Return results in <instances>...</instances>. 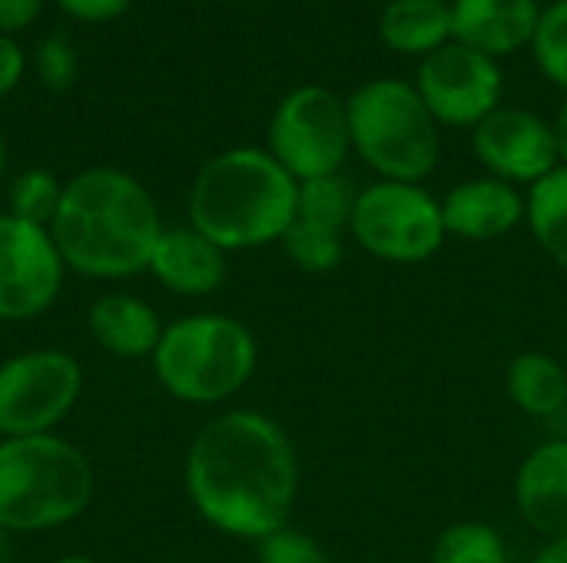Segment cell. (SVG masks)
I'll return each mask as SVG.
<instances>
[{"instance_id": "cell-1", "label": "cell", "mask_w": 567, "mask_h": 563, "mask_svg": "<svg viewBox=\"0 0 567 563\" xmlns=\"http://www.w3.org/2000/svg\"><path fill=\"white\" fill-rule=\"evenodd\" d=\"M183 484L209 528L259 544L292 518L299 455L279 421L233 408L209 418L189 441Z\"/></svg>"}, {"instance_id": "cell-2", "label": "cell", "mask_w": 567, "mask_h": 563, "mask_svg": "<svg viewBox=\"0 0 567 563\" xmlns=\"http://www.w3.org/2000/svg\"><path fill=\"white\" fill-rule=\"evenodd\" d=\"M163 229L150 189L113 166H93L63 183L50 222L66 272L96 282H120L146 272Z\"/></svg>"}, {"instance_id": "cell-3", "label": "cell", "mask_w": 567, "mask_h": 563, "mask_svg": "<svg viewBox=\"0 0 567 563\" xmlns=\"http://www.w3.org/2000/svg\"><path fill=\"white\" fill-rule=\"evenodd\" d=\"M299 183L266 149H226L213 156L189 189V226L223 252L279 242L296 219Z\"/></svg>"}, {"instance_id": "cell-4", "label": "cell", "mask_w": 567, "mask_h": 563, "mask_svg": "<svg viewBox=\"0 0 567 563\" xmlns=\"http://www.w3.org/2000/svg\"><path fill=\"white\" fill-rule=\"evenodd\" d=\"M90 458L60 435L0 438V531L40 534L76 521L93 501Z\"/></svg>"}, {"instance_id": "cell-5", "label": "cell", "mask_w": 567, "mask_h": 563, "mask_svg": "<svg viewBox=\"0 0 567 563\" xmlns=\"http://www.w3.org/2000/svg\"><path fill=\"white\" fill-rule=\"evenodd\" d=\"M150 362L156 382L176 402L219 405L249 385L259 365V345L236 315L196 312L163 329Z\"/></svg>"}, {"instance_id": "cell-6", "label": "cell", "mask_w": 567, "mask_h": 563, "mask_svg": "<svg viewBox=\"0 0 567 563\" xmlns=\"http://www.w3.org/2000/svg\"><path fill=\"white\" fill-rule=\"evenodd\" d=\"M346 110L352 146L382 179L422 183L439 166V119L415 86L402 80H375L355 90Z\"/></svg>"}, {"instance_id": "cell-7", "label": "cell", "mask_w": 567, "mask_h": 563, "mask_svg": "<svg viewBox=\"0 0 567 563\" xmlns=\"http://www.w3.org/2000/svg\"><path fill=\"white\" fill-rule=\"evenodd\" d=\"M352 239L382 262H425L445 246L442 199L419 183L382 179L365 186L349 222Z\"/></svg>"}, {"instance_id": "cell-8", "label": "cell", "mask_w": 567, "mask_h": 563, "mask_svg": "<svg viewBox=\"0 0 567 563\" xmlns=\"http://www.w3.org/2000/svg\"><path fill=\"white\" fill-rule=\"evenodd\" d=\"M83 395V365L60 348L0 362V438L53 435Z\"/></svg>"}, {"instance_id": "cell-9", "label": "cell", "mask_w": 567, "mask_h": 563, "mask_svg": "<svg viewBox=\"0 0 567 563\" xmlns=\"http://www.w3.org/2000/svg\"><path fill=\"white\" fill-rule=\"evenodd\" d=\"M349 149V110L332 90L299 86L276 106L269 123V156L296 183L339 173Z\"/></svg>"}, {"instance_id": "cell-10", "label": "cell", "mask_w": 567, "mask_h": 563, "mask_svg": "<svg viewBox=\"0 0 567 563\" xmlns=\"http://www.w3.org/2000/svg\"><path fill=\"white\" fill-rule=\"evenodd\" d=\"M66 265L50 229L0 212V322L43 315L60 289Z\"/></svg>"}, {"instance_id": "cell-11", "label": "cell", "mask_w": 567, "mask_h": 563, "mask_svg": "<svg viewBox=\"0 0 567 563\" xmlns=\"http://www.w3.org/2000/svg\"><path fill=\"white\" fill-rule=\"evenodd\" d=\"M419 96L445 126H478L498 110L502 73L488 53L465 43H445L419 70Z\"/></svg>"}, {"instance_id": "cell-12", "label": "cell", "mask_w": 567, "mask_h": 563, "mask_svg": "<svg viewBox=\"0 0 567 563\" xmlns=\"http://www.w3.org/2000/svg\"><path fill=\"white\" fill-rule=\"evenodd\" d=\"M475 156L495 179L538 183L561 166L551 123L528 110H495L475 126Z\"/></svg>"}, {"instance_id": "cell-13", "label": "cell", "mask_w": 567, "mask_h": 563, "mask_svg": "<svg viewBox=\"0 0 567 563\" xmlns=\"http://www.w3.org/2000/svg\"><path fill=\"white\" fill-rule=\"evenodd\" d=\"M522 521L548 541L567 538V438L538 445L515 475Z\"/></svg>"}, {"instance_id": "cell-14", "label": "cell", "mask_w": 567, "mask_h": 563, "mask_svg": "<svg viewBox=\"0 0 567 563\" xmlns=\"http://www.w3.org/2000/svg\"><path fill=\"white\" fill-rule=\"evenodd\" d=\"M525 216H528V199H522L512 183L495 176L468 179L442 199L445 232L468 242L502 239L518 222H525Z\"/></svg>"}, {"instance_id": "cell-15", "label": "cell", "mask_w": 567, "mask_h": 563, "mask_svg": "<svg viewBox=\"0 0 567 563\" xmlns=\"http://www.w3.org/2000/svg\"><path fill=\"white\" fill-rule=\"evenodd\" d=\"M226 256L229 252L209 242L199 229L176 226V229H163L146 272L173 295L203 299L223 289L229 272Z\"/></svg>"}, {"instance_id": "cell-16", "label": "cell", "mask_w": 567, "mask_h": 563, "mask_svg": "<svg viewBox=\"0 0 567 563\" xmlns=\"http://www.w3.org/2000/svg\"><path fill=\"white\" fill-rule=\"evenodd\" d=\"M538 20L542 13L535 0H455L452 37L478 53L495 56L535 40Z\"/></svg>"}, {"instance_id": "cell-17", "label": "cell", "mask_w": 567, "mask_h": 563, "mask_svg": "<svg viewBox=\"0 0 567 563\" xmlns=\"http://www.w3.org/2000/svg\"><path fill=\"white\" fill-rule=\"evenodd\" d=\"M86 329L103 352H110L113 358L136 362V358H153L166 325L146 299L130 292H106L90 305Z\"/></svg>"}, {"instance_id": "cell-18", "label": "cell", "mask_w": 567, "mask_h": 563, "mask_svg": "<svg viewBox=\"0 0 567 563\" xmlns=\"http://www.w3.org/2000/svg\"><path fill=\"white\" fill-rule=\"evenodd\" d=\"M505 388L515 408L532 418H555L567 408L565 365L545 352H522L505 372Z\"/></svg>"}, {"instance_id": "cell-19", "label": "cell", "mask_w": 567, "mask_h": 563, "mask_svg": "<svg viewBox=\"0 0 567 563\" xmlns=\"http://www.w3.org/2000/svg\"><path fill=\"white\" fill-rule=\"evenodd\" d=\"M452 37V10L442 0H392L382 13V40L402 53H435Z\"/></svg>"}, {"instance_id": "cell-20", "label": "cell", "mask_w": 567, "mask_h": 563, "mask_svg": "<svg viewBox=\"0 0 567 563\" xmlns=\"http://www.w3.org/2000/svg\"><path fill=\"white\" fill-rule=\"evenodd\" d=\"M525 222L542 252L567 272V166H558L532 186Z\"/></svg>"}, {"instance_id": "cell-21", "label": "cell", "mask_w": 567, "mask_h": 563, "mask_svg": "<svg viewBox=\"0 0 567 563\" xmlns=\"http://www.w3.org/2000/svg\"><path fill=\"white\" fill-rule=\"evenodd\" d=\"M355 199H359V192L342 173L302 179L296 189V219L346 232L352 222V212H355Z\"/></svg>"}, {"instance_id": "cell-22", "label": "cell", "mask_w": 567, "mask_h": 563, "mask_svg": "<svg viewBox=\"0 0 567 563\" xmlns=\"http://www.w3.org/2000/svg\"><path fill=\"white\" fill-rule=\"evenodd\" d=\"M279 242H282L289 262L309 275H326V272L339 269L346 259V232L319 226V222L292 219V226L286 229V236Z\"/></svg>"}, {"instance_id": "cell-23", "label": "cell", "mask_w": 567, "mask_h": 563, "mask_svg": "<svg viewBox=\"0 0 567 563\" xmlns=\"http://www.w3.org/2000/svg\"><path fill=\"white\" fill-rule=\"evenodd\" d=\"M432 563H508V544L492 524L458 521L439 534Z\"/></svg>"}, {"instance_id": "cell-24", "label": "cell", "mask_w": 567, "mask_h": 563, "mask_svg": "<svg viewBox=\"0 0 567 563\" xmlns=\"http://www.w3.org/2000/svg\"><path fill=\"white\" fill-rule=\"evenodd\" d=\"M60 196H63V183L50 169H27L10 183L7 212L23 219V222L50 229L56 206H60Z\"/></svg>"}, {"instance_id": "cell-25", "label": "cell", "mask_w": 567, "mask_h": 563, "mask_svg": "<svg viewBox=\"0 0 567 563\" xmlns=\"http://www.w3.org/2000/svg\"><path fill=\"white\" fill-rule=\"evenodd\" d=\"M535 56L542 70L567 90V0L551 3L535 30Z\"/></svg>"}, {"instance_id": "cell-26", "label": "cell", "mask_w": 567, "mask_h": 563, "mask_svg": "<svg viewBox=\"0 0 567 563\" xmlns=\"http://www.w3.org/2000/svg\"><path fill=\"white\" fill-rule=\"evenodd\" d=\"M256 561L259 563H332L329 551L306 531L286 524L276 534L262 538L256 544Z\"/></svg>"}, {"instance_id": "cell-27", "label": "cell", "mask_w": 567, "mask_h": 563, "mask_svg": "<svg viewBox=\"0 0 567 563\" xmlns=\"http://www.w3.org/2000/svg\"><path fill=\"white\" fill-rule=\"evenodd\" d=\"M37 76L47 90H66L76 76V53L63 33L40 40L37 46Z\"/></svg>"}, {"instance_id": "cell-28", "label": "cell", "mask_w": 567, "mask_h": 563, "mask_svg": "<svg viewBox=\"0 0 567 563\" xmlns=\"http://www.w3.org/2000/svg\"><path fill=\"white\" fill-rule=\"evenodd\" d=\"M133 0H56V7L83 23H106L116 20Z\"/></svg>"}, {"instance_id": "cell-29", "label": "cell", "mask_w": 567, "mask_h": 563, "mask_svg": "<svg viewBox=\"0 0 567 563\" xmlns=\"http://www.w3.org/2000/svg\"><path fill=\"white\" fill-rule=\"evenodd\" d=\"M47 0H0V33H13V30H23L30 27L40 10H43Z\"/></svg>"}, {"instance_id": "cell-30", "label": "cell", "mask_w": 567, "mask_h": 563, "mask_svg": "<svg viewBox=\"0 0 567 563\" xmlns=\"http://www.w3.org/2000/svg\"><path fill=\"white\" fill-rule=\"evenodd\" d=\"M23 76V50L7 37L0 33V96H7Z\"/></svg>"}, {"instance_id": "cell-31", "label": "cell", "mask_w": 567, "mask_h": 563, "mask_svg": "<svg viewBox=\"0 0 567 563\" xmlns=\"http://www.w3.org/2000/svg\"><path fill=\"white\" fill-rule=\"evenodd\" d=\"M551 129H555V143H558V159H561V166H567V100L561 103L558 119L551 123Z\"/></svg>"}, {"instance_id": "cell-32", "label": "cell", "mask_w": 567, "mask_h": 563, "mask_svg": "<svg viewBox=\"0 0 567 563\" xmlns=\"http://www.w3.org/2000/svg\"><path fill=\"white\" fill-rule=\"evenodd\" d=\"M535 563H567V538L561 541H548L542 548V554L535 557Z\"/></svg>"}, {"instance_id": "cell-33", "label": "cell", "mask_w": 567, "mask_h": 563, "mask_svg": "<svg viewBox=\"0 0 567 563\" xmlns=\"http://www.w3.org/2000/svg\"><path fill=\"white\" fill-rule=\"evenodd\" d=\"M53 563H100V561H93V557H86V554H66V557H60V561H53Z\"/></svg>"}, {"instance_id": "cell-34", "label": "cell", "mask_w": 567, "mask_h": 563, "mask_svg": "<svg viewBox=\"0 0 567 563\" xmlns=\"http://www.w3.org/2000/svg\"><path fill=\"white\" fill-rule=\"evenodd\" d=\"M3 166H7V149H3V136H0V176H3Z\"/></svg>"}, {"instance_id": "cell-35", "label": "cell", "mask_w": 567, "mask_h": 563, "mask_svg": "<svg viewBox=\"0 0 567 563\" xmlns=\"http://www.w3.org/2000/svg\"><path fill=\"white\" fill-rule=\"evenodd\" d=\"M0 563H7V544H3V531H0Z\"/></svg>"}, {"instance_id": "cell-36", "label": "cell", "mask_w": 567, "mask_h": 563, "mask_svg": "<svg viewBox=\"0 0 567 563\" xmlns=\"http://www.w3.org/2000/svg\"><path fill=\"white\" fill-rule=\"evenodd\" d=\"M365 563H385V561H365Z\"/></svg>"}]
</instances>
